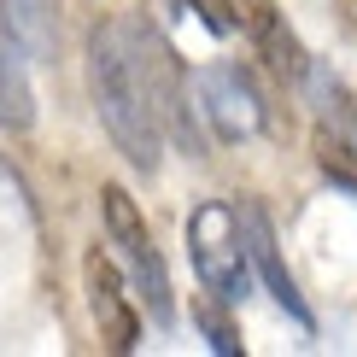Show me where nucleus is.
I'll list each match as a JSON object with an SVG mask.
<instances>
[{
	"instance_id": "1",
	"label": "nucleus",
	"mask_w": 357,
	"mask_h": 357,
	"mask_svg": "<svg viewBox=\"0 0 357 357\" xmlns=\"http://www.w3.org/2000/svg\"><path fill=\"white\" fill-rule=\"evenodd\" d=\"M88 82H94V112L106 123V135L117 141V153L135 170L153 176L158 153H165V129L153 117V100H146V82L129 59V41L117 24H100L88 36Z\"/></svg>"
},
{
	"instance_id": "2",
	"label": "nucleus",
	"mask_w": 357,
	"mask_h": 357,
	"mask_svg": "<svg viewBox=\"0 0 357 357\" xmlns=\"http://www.w3.org/2000/svg\"><path fill=\"white\" fill-rule=\"evenodd\" d=\"M117 29H123L129 59H135V70H141V82H146V100H153L158 129H165L176 146H188V153L199 158V153H205V129H199V117H193L188 65L176 59L170 36H165L153 18H129V24H117Z\"/></svg>"
},
{
	"instance_id": "3",
	"label": "nucleus",
	"mask_w": 357,
	"mask_h": 357,
	"mask_svg": "<svg viewBox=\"0 0 357 357\" xmlns=\"http://www.w3.org/2000/svg\"><path fill=\"white\" fill-rule=\"evenodd\" d=\"M188 258H193V275L199 287L211 293L217 305H241L246 287H252V270H246V241H241V211L229 199H199L188 217Z\"/></svg>"
},
{
	"instance_id": "4",
	"label": "nucleus",
	"mask_w": 357,
	"mask_h": 357,
	"mask_svg": "<svg viewBox=\"0 0 357 357\" xmlns=\"http://www.w3.org/2000/svg\"><path fill=\"white\" fill-rule=\"evenodd\" d=\"M100 211H106V234H112V246L123 252L129 270H135V287H141V299H146V317H153L158 328H170V322H176L170 270H165V258H158V246H153V229H146L135 193L117 188V182H106V188H100Z\"/></svg>"
},
{
	"instance_id": "5",
	"label": "nucleus",
	"mask_w": 357,
	"mask_h": 357,
	"mask_svg": "<svg viewBox=\"0 0 357 357\" xmlns=\"http://www.w3.org/2000/svg\"><path fill=\"white\" fill-rule=\"evenodd\" d=\"M193 88H199V112L217 141H246L264 129V100L241 65H205L193 77Z\"/></svg>"
},
{
	"instance_id": "6",
	"label": "nucleus",
	"mask_w": 357,
	"mask_h": 357,
	"mask_svg": "<svg viewBox=\"0 0 357 357\" xmlns=\"http://www.w3.org/2000/svg\"><path fill=\"white\" fill-rule=\"evenodd\" d=\"M82 287H88V310H94L100 346H106V351H135L141 346V310L129 305L123 275H117V264L100 246L82 258Z\"/></svg>"
},
{
	"instance_id": "7",
	"label": "nucleus",
	"mask_w": 357,
	"mask_h": 357,
	"mask_svg": "<svg viewBox=\"0 0 357 357\" xmlns=\"http://www.w3.org/2000/svg\"><path fill=\"white\" fill-rule=\"evenodd\" d=\"M241 241H246V258L258 264V275H264V287H270V299L310 334V328H317V317H310V305H305V293H299V281H293V270L281 264V246H275V229H270V217H264V205H241Z\"/></svg>"
},
{
	"instance_id": "8",
	"label": "nucleus",
	"mask_w": 357,
	"mask_h": 357,
	"mask_svg": "<svg viewBox=\"0 0 357 357\" xmlns=\"http://www.w3.org/2000/svg\"><path fill=\"white\" fill-rule=\"evenodd\" d=\"M234 24L252 36V47H258V59L275 70L281 82H299L305 77V47H299V36L287 29V18L275 12V0H234Z\"/></svg>"
},
{
	"instance_id": "9",
	"label": "nucleus",
	"mask_w": 357,
	"mask_h": 357,
	"mask_svg": "<svg viewBox=\"0 0 357 357\" xmlns=\"http://www.w3.org/2000/svg\"><path fill=\"white\" fill-rule=\"evenodd\" d=\"M0 123L6 129H29L36 123V94H29V70H24V53H18V36H0Z\"/></svg>"
},
{
	"instance_id": "10",
	"label": "nucleus",
	"mask_w": 357,
	"mask_h": 357,
	"mask_svg": "<svg viewBox=\"0 0 357 357\" xmlns=\"http://www.w3.org/2000/svg\"><path fill=\"white\" fill-rule=\"evenodd\" d=\"M6 24L36 59L53 53V0H6Z\"/></svg>"
},
{
	"instance_id": "11",
	"label": "nucleus",
	"mask_w": 357,
	"mask_h": 357,
	"mask_svg": "<svg viewBox=\"0 0 357 357\" xmlns=\"http://www.w3.org/2000/svg\"><path fill=\"white\" fill-rule=\"evenodd\" d=\"M310 146H317V165H322V176L357 193V153H351V141L340 135V129H317V141H310Z\"/></svg>"
},
{
	"instance_id": "12",
	"label": "nucleus",
	"mask_w": 357,
	"mask_h": 357,
	"mask_svg": "<svg viewBox=\"0 0 357 357\" xmlns=\"http://www.w3.org/2000/svg\"><path fill=\"white\" fill-rule=\"evenodd\" d=\"M193 322L205 328V340H211V351H222V357H234V351H241V328H234V322L222 317L217 305H199V310H193Z\"/></svg>"
},
{
	"instance_id": "13",
	"label": "nucleus",
	"mask_w": 357,
	"mask_h": 357,
	"mask_svg": "<svg viewBox=\"0 0 357 357\" xmlns=\"http://www.w3.org/2000/svg\"><path fill=\"white\" fill-rule=\"evenodd\" d=\"M193 12H205V24H211L217 36L234 29V0H193Z\"/></svg>"
}]
</instances>
